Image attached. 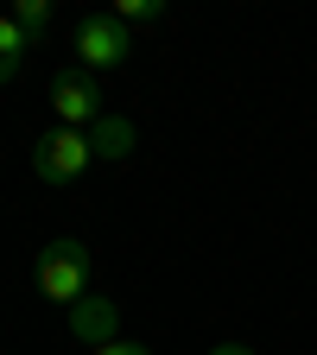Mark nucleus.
<instances>
[{
  "label": "nucleus",
  "instance_id": "nucleus-1",
  "mask_svg": "<svg viewBox=\"0 0 317 355\" xmlns=\"http://www.w3.org/2000/svg\"><path fill=\"white\" fill-rule=\"evenodd\" d=\"M32 279H38V292L51 298V304H76V298H89V248H83L76 235L44 241Z\"/></svg>",
  "mask_w": 317,
  "mask_h": 355
},
{
  "label": "nucleus",
  "instance_id": "nucleus-2",
  "mask_svg": "<svg viewBox=\"0 0 317 355\" xmlns=\"http://www.w3.org/2000/svg\"><path fill=\"white\" fill-rule=\"evenodd\" d=\"M51 114H58V127H76V133H89V127H96V121L108 114L102 76H96V70H83V64L58 70V76H51Z\"/></svg>",
  "mask_w": 317,
  "mask_h": 355
},
{
  "label": "nucleus",
  "instance_id": "nucleus-3",
  "mask_svg": "<svg viewBox=\"0 0 317 355\" xmlns=\"http://www.w3.org/2000/svg\"><path fill=\"white\" fill-rule=\"evenodd\" d=\"M89 165H96V153H89V133H76V127H51V133H38V140H32L38 184H76Z\"/></svg>",
  "mask_w": 317,
  "mask_h": 355
},
{
  "label": "nucleus",
  "instance_id": "nucleus-4",
  "mask_svg": "<svg viewBox=\"0 0 317 355\" xmlns=\"http://www.w3.org/2000/svg\"><path fill=\"white\" fill-rule=\"evenodd\" d=\"M127 58H133V32L114 13H89L76 26V64L83 70H121Z\"/></svg>",
  "mask_w": 317,
  "mask_h": 355
},
{
  "label": "nucleus",
  "instance_id": "nucleus-5",
  "mask_svg": "<svg viewBox=\"0 0 317 355\" xmlns=\"http://www.w3.org/2000/svg\"><path fill=\"white\" fill-rule=\"evenodd\" d=\"M70 336H76L83 349H108V343H121V304L102 298V292L76 298V304H70Z\"/></svg>",
  "mask_w": 317,
  "mask_h": 355
},
{
  "label": "nucleus",
  "instance_id": "nucleus-6",
  "mask_svg": "<svg viewBox=\"0 0 317 355\" xmlns=\"http://www.w3.org/2000/svg\"><path fill=\"white\" fill-rule=\"evenodd\" d=\"M133 146H140V127H133L127 114H102L96 127H89V153H96V165H121Z\"/></svg>",
  "mask_w": 317,
  "mask_h": 355
},
{
  "label": "nucleus",
  "instance_id": "nucleus-7",
  "mask_svg": "<svg viewBox=\"0 0 317 355\" xmlns=\"http://www.w3.org/2000/svg\"><path fill=\"white\" fill-rule=\"evenodd\" d=\"M26 51H32V38L13 26V13H0V83H13V76H19Z\"/></svg>",
  "mask_w": 317,
  "mask_h": 355
},
{
  "label": "nucleus",
  "instance_id": "nucleus-8",
  "mask_svg": "<svg viewBox=\"0 0 317 355\" xmlns=\"http://www.w3.org/2000/svg\"><path fill=\"white\" fill-rule=\"evenodd\" d=\"M108 13L133 32V26H159V19H165V0H114Z\"/></svg>",
  "mask_w": 317,
  "mask_h": 355
},
{
  "label": "nucleus",
  "instance_id": "nucleus-9",
  "mask_svg": "<svg viewBox=\"0 0 317 355\" xmlns=\"http://www.w3.org/2000/svg\"><path fill=\"white\" fill-rule=\"evenodd\" d=\"M13 26L26 38H44V26H51V0H13Z\"/></svg>",
  "mask_w": 317,
  "mask_h": 355
},
{
  "label": "nucleus",
  "instance_id": "nucleus-10",
  "mask_svg": "<svg viewBox=\"0 0 317 355\" xmlns=\"http://www.w3.org/2000/svg\"><path fill=\"white\" fill-rule=\"evenodd\" d=\"M89 355H153L146 343H133V336H121V343H108V349H89Z\"/></svg>",
  "mask_w": 317,
  "mask_h": 355
},
{
  "label": "nucleus",
  "instance_id": "nucleus-11",
  "mask_svg": "<svg viewBox=\"0 0 317 355\" xmlns=\"http://www.w3.org/2000/svg\"><path fill=\"white\" fill-rule=\"evenodd\" d=\"M209 355H254V349H248V343H216Z\"/></svg>",
  "mask_w": 317,
  "mask_h": 355
}]
</instances>
